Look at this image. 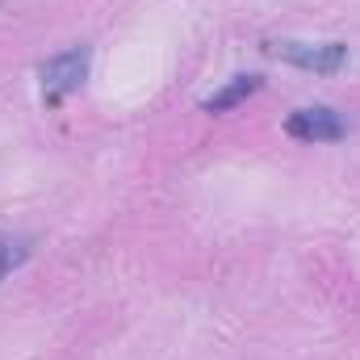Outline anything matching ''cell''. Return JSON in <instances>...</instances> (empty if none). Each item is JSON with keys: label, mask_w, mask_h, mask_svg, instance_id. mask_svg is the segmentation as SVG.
<instances>
[{"label": "cell", "mask_w": 360, "mask_h": 360, "mask_svg": "<svg viewBox=\"0 0 360 360\" xmlns=\"http://www.w3.org/2000/svg\"><path fill=\"white\" fill-rule=\"evenodd\" d=\"M89 76V46H72L63 55H51L42 63V96L46 105H59L68 92H76Z\"/></svg>", "instance_id": "6da1fadb"}, {"label": "cell", "mask_w": 360, "mask_h": 360, "mask_svg": "<svg viewBox=\"0 0 360 360\" xmlns=\"http://www.w3.org/2000/svg\"><path fill=\"white\" fill-rule=\"evenodd\" d=\"M260 89H264V80H260V76H235L226 89H218L214 96H205V101H201V109H205V113H226V109L243 105L252 92H260Z\"/></svg>", "instance_id": "277c9868"}, {"label": "cell", "mask_w": 360, "mask_h": 360, "mask_svg": "<svg viewBox=\"0 0 360 360\" xmlns=\"http://www.w3.org/2000/svg\"><path fill=\"white\" fill-rule=\"evenodd\" d=\"M285 134H289V139H302V143H340V139H348V122H344L335 109L314 105V109L289 113Z\"/></svg>", "instance_id": "3957f363"}, {"label": "cell", "mask_w": 360, "mask_h": 360, "mask_svg": "<svg viewBox=\"0 0 360 360\" xmlns=\"http://www.w3.org/2000/svg\"><path fill=\"white\" fill-rule=\"evenodd\" d=\"M25 256H30L25 243H0V276H8L17 264H25Z\"/></svg>", "instance_id": "5b68a950"}, {"label": "cell", "mask_w": 360, "mask_h": 360, "mask_svg": "<svg viewBox=\"0 0 360 360\" xmlns=\"http://www.w3.org/2000/svg\"><path fill=\"white\" fill-rule=\"evenodd\" d=\"M269 51L276 59L302 68V72H314V76H335L348 63V46L344 42H323V46H310V42H272Z\"/></svg>", "instance_id": "7a4b0ae2"}]
</instances>
